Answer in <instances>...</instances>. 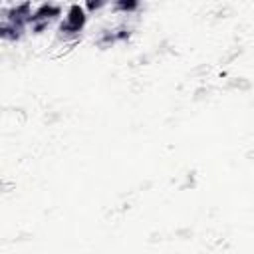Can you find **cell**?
I'll list each match as a JSON object with an SVG mask.
<instances>
[{
	"label": "cell",
	"instance_id": "obj_1",
	"mask_svg": "<svg viewBox=\"0 0 254 254\" xmlns=\"http://www.w3.org/2000/svg\"><path fill=\"white\" fill-rule=\"evenodd\" d=\"M85 22H87V12H85V8L79 6V4H73V6H69V10H67L64 22H62V26H60V34L65 36V38H67V36H77V34L83 30Z\"/></svg>",
	"mask_w": 254,
	"mask_h": 254
},
{
	"label": "cell",
	"instance_id": "obj_2",
	"mask_svg": "<svg viewBox=\"0 0 254 254\" xmlns=\"http://www.w3.org/2000/svg\"><path fill=\"white\" fill-rule=\"evenodd\" d=\"M60 12H62V8H60L58 4H40L38 8H34L28 26L38 34V32H42L44 28H48V24H52V22L60 16Z\"/></svg>",
	"mask_w": 254,
	"mask_h": 254
},
{
	"label": "cell",
	"instance_id": "obj_3",
	"mask_svg": "<svg viewBox=\"0 0 254 254\" xmlns=\"http://www.w3.org/2000/svg\"><path fill=\"white\" fill-rule=\"evenodd\" d=\"M115 8H117V10H125V12H133V10L139 8V4H137V2H117Z\"/></svg>",
	"mask_w": 254,
	"mask_h": 254
}]
</instances>
